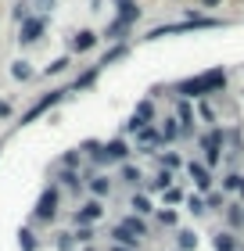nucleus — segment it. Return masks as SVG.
Instances as JSON below:
<instances>
[{
	"label": "nucleus",
	"mask_w": 244,
	"mask_h": 251,
	"mask_svg": "<svg viewBox=\"0 0 244 251\" xmlns=\"http://www.w3.org/2000/svg\"><path fill=\"white\" fill-rule=\"evenodd\" d=\"M111 251H130V248H111Z\"/></svg>",
	"instance_id": "obj_27"
},
{
	"label": "nucleus",
	"mask_w": 244,
	"mask_h": 251,
	"mask_svg": "<svg viewBox=\"0 0 244 251\" xmlns=\"http://www.w3.org/2000/svg\"><path fill=\"white\" fill-rule=\"evenodd\" d=\"M126 154H130V151H126V144H122V140H115V144H108V147L101 151V162H122Z\"/></svg>",
	"instance_id": "obj_3"
},
{
	"label": "nucleus",
	"mask_w": 244,
	"mask_h": 251,
	"mask_svg": "<svg viewBox=\"0 0 244 251\" xmlns=\"http://www.w3.org/2000/svg\"><path fill=\"white\" fill-rule=\"evenodd\" d=\"M122 230H130L133 237H144V233H147V230H144V223H140V219H136V215H130V219H126V223H122Z\"/></svg>",
	"instance_id": "obj_9"
},
{
	"label": "nucleus",
	"mask_w": 244,
	"mask_h": 251,
	"mask_svg": "<svg viewBox=\"0 0 244 251\" xmlns=\"http://www.w3.org/2000/svg\"><path fill=\"white\" fill-rule=\"evenodd\" d=\"M190 248H197V237L194 233H180V251H190Z\"/></svg>",
	"instance_id": "obj_14"
},
{
	"label": "nucleus",
	"mask_w": 244,
	"mask_h": 251,
	"mask_svg": "<svg viewBox=\"0 0 244 251\" xmlns=\"http://www.w3.org/2000/svg\"><path fill=\"white\" fill-rule=\"evenodd\" d=\"M216 251H237L234 237H230V233H219V237H216Z\"/></svg>",
	"instance_id": "obj_11"
},
{
	"label": "nucleus",
	"mask_w": 244,
	"mask_h": 251,
	"mask_svg": "<svg viewBox=\"0 0 244 251\" xmlns=\"http://www.w3.org/2000/svg\"><path fill=\"white\" fill-rule=\"evenodd\" d=\"M94 43H97V36H94V32H79L72 47H76V50H90V47H94Z\"/></svg>",
	"instance_id": "obj_8"
},
{
	"label": "nucleus",
	"mask_w": 244,
	"mask_h": 251,
	"mask_svg": "<svg viewBox=\"0 0 244 251\" xmlns=\"http://www.w3.org/2000/svg\"><path fill=\"white\" fill-rule=\"evenodd\" d=\"M169 179H172V176H169V169H162V173H158V179H155V187H162V190H165V187H169Z\"/></svg>",
	"instance_id": "obj_21"
},
{
	"label": "nucleus",
	"mask_w": 244,
	"mask_h": 251,
	"mask_svg": "<svg viewBox=\"0 0 244 251\" xmlns=\"http://www.w3.org/2000/svg\"><path fill=\"white\" fill-rule=\"evenodd\" d=\"M111 237H115V241H119V248H130V244H136V237H133L130 230H122V226H119V230H115Z\"/></svg>",
	"instance_id": "obj_10"
},
{
	"label": "nucleus",
	"mask_w": 244,
	"mask_h": 251,
	"mask_svg": "<svg viewBox=\"0 0 244 251\" xmlns=\"http://www.w3.org/2000/svg\"><path fill=\"white\" fill-rule=\"evenodd\" d=\"M65 65H68V58H57V61H54V65L47 68V72H61V68H65Z\"/></svg>",
	"instance_id": "obj_24"
},
{
	"label": "nucleus",
	"mask_w": 244,
	"mask_h": 251,
	"mask_svg": "<svg viewBox=\"0 0 244 251\" xmlns=\"http://www.w3.org/2000/svg\"><path fill=\"white\" fill-rule=\"evenodd\" d=\"M190 119H194V115H190V108H187V104H180V122H183V129H190Z\"/></svg>",
	"instance_id": "obj_16"
},
{
	"label": "nucleus",
	"mask_w": 244,
	"mask_h": 251,
	"mask_svg": "<svg viewBox=\"0 0 244 251\" xmlns=\"http://www.w3.org/2000/svg\"><path fill=\"white\" fill-rule=\"evenodd\" d=\"M40 32H43V18H26V25H22V43L40 40Z\"/></svg>",
	"instance_id": "obj_2"
},
{
	"label": "nucleus",
	"mask_w": 244,
	"mask_h": 251,
	"mask_svg": "<svg viewBox=\"0 0 244 251\" xmlns=\"http://www.w3.org/2000/svg\"><path fill=\"white\" fill-rule=\"evenodd\" d=\"M61 179H65V183H68V187H79V176H76V173H65Z\"/></svg>",
	"instance_id": "obj_25"
},
{
	"label": "nucleus",
	"mask_w": 244,
	"mask_h": 251,
	"mask_svg": "<svg viewBox=\"0 0 244 251\" xmlns=\"http://www.w3.org/2000/svg\"><path fill=\"white\" fill-rule=\"evenodd\" d=\"M29 75H32V72H29V65H26V61H18V65H15V79H29Z\"/></svg>",
	"instance_id": "obj_19"
},
{
	"label": "nucleus",
	"mask_w": 244,
	"mask_h": 251,
	"mask_svg": "<svg viewBox=\"0 0 244 251\" xmlns=\"http://www.w3.org/2000/svg\"><path fill=\"white\" fill-rule=\"evenodd\" d=\"M223 83H226V75L216 68V72H205L201 79H190V83H183L180 90H183L187 97H201V94H208V90H216V86H223Z\"/></svg>",
	"instance_id": "obj_1"
},
{
	"label": "nucleus",
	"mask_w": 244,
	"mask_h": 251,
	"mask_svg": "<svg viewBox=\"0 0 244 251\" xmlns=\"http://www.w3.org/2000/svg\"><path fill=\"white\" fill-rule=\"evenodd\" d=\"M101 212H104L101 204H97V201H90V204H83V208H79L76 219H79V223H94V219H101Z\"/></svg>",
	"instance_id": "obj_5"
},
{
	"label": "nucleus",
	"mask_w": 244,
	"mask_h": 251,
	"mask_svg": "<svg viewBox=\"0 0 244 251\" xmlns=\"http://www.w3.org/2000/svg\"><path fill=\"white\" fill-rule=\"evenodd\" d=\"M190 212H194V215H201V212H208V204H205L201 198H190Z\"/></svg>",
	"instance_id": "obj_17"
},
{
	"label": "nucleus",
	"mask_w": 244,
	"mask_h": 251,
	"mask_svg": "<svg viewBox=\"0 0 244 251\" xmlns=\"http://www.w3.org/2000/svg\"><path fill=\"white\" fill-rule=\"evenodd\" d=\"M90 190H94V194H97V198H104V194H108V190H111V179H104V176H97V179H94V183H90Z\"/></svg>",
	"instance_id": "obj_12"
},
{
	"label": "nucleus",
	"mask_w": 244,
	"mask_h": 251,
	"mask_svg": "<svg viewBox=\"0 0 244 251\" xmlns=\"http://www.w3.org/2000/svg\"><path fill=\"white\" fill-rule=\"evenodd\" d=\"M230 223H234V226H241V223H244V212L237 208V204H234V208H230Z\"/></svg>",
	"instance_id": "obj_22"
},
{
	"label": "nucleus",
	"mask_w": 244,
	"mask_h": 251,
	"mask_svg": "<svg viewBox=\"0 0 244 251\" xmlns=\"http://www.w3.org/2000/svg\"><path fill=\"white\" fill-rule=\"evenodd\" d=\"M180 129H176V126H172V122H165V126H162V140H172V136H176Z\"/></svg>",
	"instance_id": "obj_20"
},
{
	"label": "nucleus",
	"mask_w": 244,
	"mask_h": 251,
	"mask_svg": "<svg viewBox=\"0 0 244 251\" xmlns=\"http://www.w3.org/2000/svg\"><path fill=\"white\" fill-rule=\"evenodd\" d=\"M101 68V65H97ZM97 68H90V72H83V75H79L76 79V90H83V86H90V83H94V79H97Z\"/></svg>",
	"instance_id": "obj_13"
},
{
	"label": "nucleus",
	"mask_w": 244,
	"mask_h": 251,
	"mask_svg": "<svg viewBox=\"0 0 244 251\" xmlns=\"http://www.w3.org/2000/svg\"><path fill=\"white\" fill-rule=\"evenodd\" d=\"M54 204H57V194H54V190H47V194L40 198V208H36V215H40V219H51V215H54Z\"/></svg>",
	"instance_id": "obj_4"
},
{
	"label": "nucleus",
	"mask_w": 244,
	"mask_h": 251,
	"mask_svg": "<svg viewBox=\"0 0 244 251\" xmlns=\"http://www.w3.org/2000/svg\"><path fill=\"white\" fill-rule=\"evenodd\" d=\"M122 176H126V183H140V173H136V169H130V165L122 169Z\"/></svg>",
	"instance_id": "obj_18"
},
{
	"label": "nucleus",
	"mask_w": 244,
	"mask_h": 251,
	"mask_svg": "<svg viewBox=\"0 0 244 251\" xmlns=\"http://www.w3.org/2000/svg\"><path fill=\"white\" fill-rule=\"evenodd\" d=\"M201 4H205V7H216V4H219V0H201Z\"/></svg>",
	"instance_id": "obj_26"
},
{
	"label": "nucleus",
	"mask_w": 244,
	"mask_h": 251,
	"mask_svg": "<svg viewBox=\"0 0 244 251\" xmlns=\"http://www.w3.org/2000/svg\"><path fill=\"white\" fill-rule=\"evenodd\" d=\"M223 187H226V190H234V187H241V176H226V179H223Z\"/></svg>",
	"instance_id": "obj_23"
},
{
	"label": "nucleus",
	"mask_w": 244,
	"mask_h": 251,
	"mask_svg": "<svg viewBox=\"0 0 244 251\" xmlns=\"http://www.w3.org/2000/svg\"><path fill=\"white\" fill-rule=\"evenodd\" d=\"M54 100H61V94H47V97H43V100H40V104H36V108H32V111H29V115H26V122H32V119H36V115H40V111H47V108L54 104Z\"/></svg>",
	"instance_id": "obj_7"
},
{
	"label": "nucleus",
	"mask_w": 244,
	"mask_h": 251,
	"mask_svg": "<svg viewBox=\"0 0 244 251\" xmlns=\"http://www.w3.org/2000/svg\"><path fill=\"white\" fill-rule=\"evenodd\" d=\"M190 179H194V183L201 187V190H208V183H212V176H208L201 165H194V162H190Z\"/></svg>",
	"instance_id": "obj_6"
},
{
	"label": "nucleus",
	"mask_w": 244,
	"mask_h": 251,
	"mask_svg": "<svg viewBox=\"0 0 244 251\" xmlns=\"http://www.w3.org/2000/svg\"><path fill=\"white\" fill-rule=\"evenodd\" d=\"M133 208H136V212L144 215V212H151V201L144 198V194H136V198H133Z\"/></svg>",
	"instance_id": "obj_15"
}]
</instances>
